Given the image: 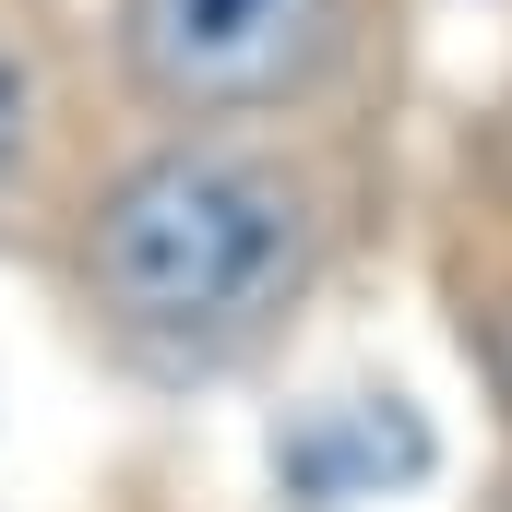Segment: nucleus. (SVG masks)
<instances>
[{
    "mask_svg": "<svg viewBox=\"0 0 512 512\" xmlns=\"http://www.w3.org/2000/svg\"><path fill=\"white\" fill-rule=\"evenodd\" d=\"M120 84L179 131L310 108L358 48V0H120Z\"/></svg>",
    "mask_w": 512,
    "mask_h": 512,
    "instance_id": "nucleus-2",
    "label": "nucleus"
},
{
    "mask_svg": "<svg viewBox=\"0 0 512 512\" xmlns=\"http://www.w3.org/2000/svg\"><path fill=\"white\" fill-rule=\"evenodd\" d=\"M465 358L489 370V393H501V417H512V286H489V298L465 310Z\"/></svg>",
    "mask_w": 512,
    "mask_h": 512,
    "instance_id": "nucleus-5",
    "label": "nucleus"
},
{
    "mask_svg": "<svg viewBox=\"0 0 512 512\" xmlns=\"http://www.w3.org/2000/svg\"><path fill=\"white\" fill-rule=\"evenodd\" d=\"M36 143H48V60H36V36L0 12V191L36 167Z\"/></svg>",
    "mask_w": 512,
    "mask_h": 512,
    "instance_id": "nucleus-4",
    "label": "nucleus"
},
{
    "mask_svg": "<svg viewBox=\"0 0 512 512\" xmlns=\"http://www.w3.org/2000/svg\"><path fill=\"white\" fill-rule=\"evenodd\" d=\"M72 274L143 370H227L310 298L322 191L239 131H167L84 203Z\"/></svg>",
    "mask_w": 512,
    "mask_h": 512,
    "instance_id": "nucleus-1",
    "label": "nucleus"
},
{
    "mask_svg": "<svg viewBox=\"0 0 512 512\" xmlns=\"http://www.w3.org/2000/svg\"><path fill=\"white\" fill-rule=\"evenodd\" d=\"M417 477H429V417L405 393H334L274 429V489L298 512H346L382 489H417Z\"/></svg>",
    "mask_w": 512,
    "mask_h": 512,
    "instance_id": "nucleus-3",
    "label": "nucleus"
}]
</instances>
